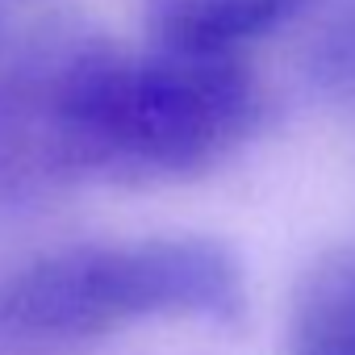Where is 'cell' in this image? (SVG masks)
I'll return each instance as SVG.
<instances>
[{"label":"cell","mask_w":355,"mask_h":355,"mask_svg":"<svg viewBox=\"0 0 355 355\" xmlns=\"http://www.w3.org/2000/svg\"><path fill=\"white\" fill-rule=\"evenodd\" d=\"M26 67L55 180H193L239 155L268 109L239 55H125L51 30L26 46Z\"/></svg>","instance_id":"6da1fadb"},{"label":"cell","mask_w":355,"mask_h":355,"mask_svg":"<svg viewBox=\"0 0 355 355\" xmlns=\"http://www.w3.org/2000/svg\"><path fill=\"white\" fill-rule=\"evenodd\" d=\"M243 268L214 239L96 243L42 255L0 276V343L71 347L142 318L230 322Z\"/></svg>","instance_id":"7a4b0ae2"},{"label":"cell","mask_w":355,"mask_h":355,"mask_svg":"<svg viewBox=\"0 0 355 355\" xmlns=\"http://www.w3.org/2000/svg\"><path fill=\"white\" fill-rule=\"evenodd\" d=\"M313 0H146V34L180 55H239L284 26Z\"/></svg>","instance_id":"3957f363"},{"label":"cell","mask_w":355,"mask_h":355,"mask_svg":"<svg viewBox=\"0 0 355 355\" xmlns=\"http://www.w3.org/2000/svg\"><path fill=\"white\" fill-rule=\"evenodd\" d=\"M284 355H355V243L322 251L293 284Z\"/></svg>","instance_id":"277c9868"},{"label":"cell","mask_w":355,"mask_h":355,"mask_svg":"<svg viewBox=\"0 0 355 355\" xmlns=\"http://www.w3.org/2000/svg\"><path fill=\"white\" fill-rule=\"evenodd\" d=\"M322 76L334 88H355V13L338 30H330L322 46Z\"/></svg>","instance_id":"5b68a950"},{"label":"cell","mask_w":355,"mask_h":355,"mask_svg":"<svg viewBox=\"0 0 355 355\" xmlns=\"http://www.w3.org/2000/svg\"><path fill=\"white\" fill-rule=\"evenodd\" d=\"M13 51V42H9V34H5V26H0V59H5Z\"/></svg>","instance_id":"8992f818"}]
</instances>
